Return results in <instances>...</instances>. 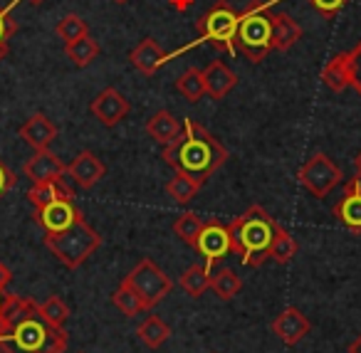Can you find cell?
Wrapping results in <instances>:
<instances>
[{
    "label": "cell",
    "instance_id": "obj_39",
    "mask_svg": "<svg viewBox=\"0 0 361 353\" xmlns=\"http://www.w3.org/2000/svg\"><path fill=\"white\" fill-rule=\"evenodd\" d=\"M344 193H356L361 195V173H356L354 178H349L344 183Z\"/></svg>",
    "mask_w": 361,
    "mask_h": 353
},
{
    "label": "cell",
    "instance_id": "obj_8",
    "mask_svg": "<svg viewBox=\"0 0 361 353\" xmlns=\"http://www.w3.org/2000/svg\"><path fill=\"white\" fill-rule=\"evenodd\" d=\"M300 183L310 190L314 198H326L336 185L341 183V168L326 154H314L300 171H297Z\"/></svg>",
    "mask_w": 361,
    "mask_h": 353
},
{
    "label": "cell",
    "instance_id": "obj_30",
    "mask_svg": "<svg viewBox=\"0 0 361 353\" xmlns=\"http://www.w3.org/2000/svg\"><path fill=\"white\" fill-rule=\"evenodd\" d=\"M203 225H206V220L201 218V215L196 213H183L178 215V218L173 220V235L180 240V242H186V244H196V237L201 235Z\"/></svg>",
    "mask_w": 361,
    "mask_h": 353
},
{
    "label": "cell",
    "instance_id": "obj_33",
    "mask_svg": "<svg viewBox=\"0 0 361 353\" xmlns=\"http://www.w3.org/2000/svg\"><path fill=\"white\" fill-rule=\"evenodd\" d=\"M37 309H40L42 318L57 328H65V321L70 318V306H67V304L62 302V297H57V294H52V297H47L42 304H37Z\"/></svg>",
    "mask_w": 361,
    "mask_h": 353
},
{
    "label": "cell",
    "instance_id": "obj_3",
    "mask_svg": "<svg viewBox=\"0 0 361 353\" xmlns=\"http://www.w3.org/2000/svg\"><path fill=\"white\" fill-rule=\"evenodd\" d=\"M277 220L260 205L247 208L240 218H235L228 230H231V247L233 254L243 257L247 267H260L270 259V244L277 233Z\"/></svg>",
    "mask_w": 361,
    "mask_h": 353
},
{
    "label": "cell",
    "instance_id": "obj_31",
    "mask_svg": "<svg viewBox=\"0 0 361 353\" xmlns=\"http://www.w3.org/2000/svg\"><path fill=\"white\" fill-rule=\"evenodd\" d=\"M111 302H114V306L119 309V311L124 314V316H139L141 311H146V306H144V302H141V297L126 282H121L119 289H116V292L111 294Z\"/></svg>",
    "mask_w": 361,
    "mask_h": 353
},
{
    "label": "cell",
    "instance_id": "obj_20",
    "mask_svg": "<svg viewBox=\"0 0 361 353\" xmlns=\"http://www.w3.org/2000/svg\"><path fill=\"white\" fill-rule=\"evenodd\" d=\"M146 134H149L159 146H169L183 134V124H180L171 111L161 109L146 121Z\"/></svg>",
    "mask_w": 361,
    "mask_h": 353
},
{
    "label": "cell",
    "instance_id": "obj_41",
    "mask_svg": "<svg viewBox=\"0 0 361 353\" xmlns=\"http://www.w3.org/2000/svg\"><path fill=\"white\" fill-rule=\"evenodd\" d=\"M349 353H361V333L349 343Z\"/></svg>",
    "mask_w": 361,
    "mask_h": 353
},
{
    "label": "cell",
    "instance_id": "obj_24",
    "mask_svg": "<svg viewBox=\"0 0 361 353\" xmlns=\"http://www.w3.org/2000/svg\"><path fill=\"white\" fill-rule=\"evenodd\" d=\"M136 336L149 348H161L171 338V326L161 316H146L141 326L136 328Z\"/></svg>",
    "mask_w": 361,
    "mask_h": 353
},
{
    "label": "cell",
    "instance_id": "obj_6",
    "mask_svg": "<svg viewBox=\"0 0 361 353\" xmlns=\"http://www.w3.org/2000/svg\"><path fill=\"white\" fill-rule=\"evenodd\" d=\"M238 23H240V16H238L235 8L228 0H216V6L196 23V30L201 35V40H208L216 50L235 52L233 40H235Z\"/></svg>",
    "mask_w": 361,
    "mask_h": 353
},
{
    "label": "cell",
    "instance_id": "obj_27",
    "mask_svg": "<svg viewBox=\"0 0 361 353\" xmlns=\"http://www.w3.org/2000/svg\"><path fill=\"white\" fill-rule=\"evenodd\" d=\"M198 190H201V183L193 180L191 175H186V173H176L173 178L166 183V193L178 205H188L198 195Z\"/></svg>",
    "mask_w": 361,
    "mask_h": 353
},
{
    "label": "cell",
    "instance_id": "obj_12",
    "mask_svg": "<svg viewBox=\"0 0 361 353\" xmlns=\"http://www.w3.org/2000/svg\"><path fill=\"white\" fill-rule=\"evenodd\" d=\"M67 175H70L72 183L80 185L82 190H90L106 175V166L94 151H82V154H77L75 159L67 163Z\"/></svg>",
    "mask_w": 361,
    "mask_h": 353
},
{
    "label": "cell",
    "instance_id": "obj_11",
    "mask_svg": "<svg viewBox=\"0 0 361 353\" xmlns=\"http://www.w3.org/2000/svg\"><path fill=\"white\" fill-rule=\"evenodd\" d=\"M90 109H92L94 119L99 121L102 126H106V129H114L116 124H121V121L129 116L131 104L119 89H114V87H106V89H102L99 94L92 99Z\"/></svg>",
    "mask_w": 361,
    "mask_h": 353
},
{
    "label": "cell",
    "instance_id": "obj_26",
    "mask_svg": "<svg viewBox=\"0 0 361 353\" xmlns=\"http://www.w3.org/2000/svg\"><path fill=\"white\" fill-rule=\"evenodd\" d=\"M322 82L329 87L331 92H344L349 89V72H346V57L344 52L334 55L322 70Z\"/></svg>",
    "mask_w": 361,
    "mask_h": 353
},
{
    "label": "cell",
    "instance_id": "obj_44",
    "mask_svg": "<svg viewBox=\"0 0 361 353\" xmlns=\"http://www.w3.org/2000/svg\"><path fill=\"white\" fill-rule=\"evenodd\" d=\"M27 3H32V6H40V3H45V0H27Z\"/></svg>",
    "mask_w": 361,
    "mask_h": 353
},
{
    "label": "cell",
    "instance_id": "obj_14",
    "mask_svg": "<svg viewBox=\"0 0 361 353\" xmlns=\"http://www.w3.org/2000/svg\"><path fill=\"white\" fill-rule=\"evenodd\" d=\"M23 173H25V178H30L32 183H45V180H55V178H60V175H65L67 163H62V159H57L50 149L35 151V156L23 166Z\"/></svg>",
    "mask_w": 361,
    "mask_h": 353
},
{
    "label": "cell",
    "instance_id": "obj_19",
    "mask_svg": "<svg viewBox=\"0 0 361 353\" xmlns=\"http://www.w3.org/2000/svg\"><path fill=\"white\" fill-rule=\"evenodd\" d=\"M270 27H272V50L285 52L302 40L300 23L292 20L287 13H270Z\"/></svg>",
    "mask_w": 361,
    "mask_h": 353
},
{
    "label": "cell",
    "instance_id": "obj_13",
    "mask_svg": "<svg viewBox=\"0 0 361 353\" xmlns=\"http://www.w3.org/2000/svg\"><path fill=\"white\" fill-rule=\"evenodd\" d=\"M310 331H312L310 318H307L297 306L282 309V311L275 316V321H272V333H275L285 346H297Z\"/></svg>",
    "mask_w": 361,
    "mask_h": 353
},
{
    "label": "cell",
    "instance_id": "obj_10",
    "mask_svg": "<svg viewBox=\"0 0 361 353\" xmlns=\"http://www.w3.org/2000/svg\"><path fill=\"white\" fill-rule=\"evenodd\" d=\"M32 218H35V223L42 228V233L55 235V233L67 230L70 225H75L80 218H85V213L77 208L75 200H55V203H50V205L35 208Z\"/></svg>",
    "mask_w": 361,
    "mask_h": 353
},
{
    "label": "cell",
    "instance_id": "obj_16",
    "mask_svg": "<svg viewBox=\"0 0 361 353\" xmlns=\"http://www.w3.org/2000/svg\"><path fill=\"white\" fill-rule=\"evenodd\" d=\"M18 134H20V139L25 141L27 146H32L35 151H45V149H50V144L57 139V126L52 124L45 114L37 111V114H32L30 119L18 129Z\"/></svg>",
    "mask_w": 361,
    "mask_h": 353
},
{
    "label": "cell",
    "instance_id": "obj_32",
    "mask_svg": "<svg viewBox=\"0 0 361 353\" xmlns=\"http://www.w3.org/2000/svg\"><path fill=\"white\" fill-rule=\"evenodd\" d=\"M55 32H57V37L65 42V45H70V42H75V40H80V37L90 35V25H87V23L82 20L77 13H70V16H65L60 23H57Z\"/></svg>",
    "mask_w": 361,
    "mask_h": 353
},
{
    "label": "cell",
    "instance_id": "obj_42",
    "mask_svg": "<svg viewBox=\"0 0 361 353\" xmlns=\"http://www.w3.org/2000/svg\"><path fill=\"white\" fill-rule=\"evenodd\" d=\"M11 297H13V294L0 292V311H6V306H8V304H11Z\"/></svg>",
    "mask_w": 361,
    "mask_h": 353
},
{
    "label": "cell",
    "instance_id": "obj_25",
    "mask_svg": "<svg viewBox=\"0 0 361 353\" xmlns=\"http://www.w3.org/2000/svg\"><path fill=\"white\" fill-rule=\"evenodd\" d=\"M211 289L223 302H231V299H235L238 294H240L243 279L235 274V269L223 267V269H218V272H211Z\"/></svg>",
    "mask_w": 361,
    "mask_h": 353
},
{
    "label": "cell",
    "instance_id": "obj_2",
    "mask_svg": "<svg viewBox=\"0 0 361 353\" xmlns=\"http://www.w3.org/2000/svg\"><path fill=\"white\" fill-rule=\"evenodd\" d=\"M161 159L176 173L191 175L193 180L203 185L228 161V149L208 129L186 119L183 121V134L173 144L164 146Z\"/></svg>",
    "mask_w": 361,
    "mask_h": 353
},
{
    "label": "cell",
    "instance_id": "obj_9",
    "mask_svg": "<svg viewBox=\"0 0 361 353\" xmlns=\"http://www.w3.org/2000/svg\"><path fill=\"white\" fill-rule=\"evenodd\" d=\"M193 249H196L201 257H206V267L213 269V264L221 262L226 254L233 252V247H231V230H228V225L218 223V220H206L201 235L196 237V244H193Z\"/></svg>",
    "mask_w": 361,
    "mask_h": 353
},
{
    "label": "cell",
    "instance_id": "obj_45",
    "mask_svg": "<svg viewBox=\"0 0 361 353\" xmlns=\"http://www.w3.org/2000/svg\"><path fill=\"white\" fill-rule=\"evenodd\" d=\"M114 3H119V6H124V3H129V0H114Z\"/></svg>",
    "mask_w": 361,
    "mask_h": 353
},
{
    "label": "cell",
    "instance_id": "obj_23",
    "mask_svg": "<svg viewBox=\"0 0 361 353\" xmlns=\"http://www.w3.org/2000/svg\"><path fill=\"white\" fill-rule=\"evenodd\" d=\"M180 289L191 294L193 299H201L211 289V269L206 264H191L186 272L180 274Z\"/></svg>",
    "mask_w": 361,
    "mask_h": 353
},
{
    "label": "cell",
    "instance_id": "obj_29",
    "mask_svg": "<svg viewBox=\"0 0 361 353\" xmlns=\"http://www.w3.org/2000/svg\"><path fill=\"white\" fill-rule=\"evenodd\" d=\"M65 52H67V57L75 62V67H90L92 62L99 57V45H97V40H92L90 35H85V37H80V40L65 45Z\"/></svg>",
    "mask_w": 361,
    "mask_h": 353
},
{
    "label": "cell",
    "instance_id": "obj_7",
    "mask_svg": "<svg viewBox=\"0 0 361 353\" xmlns=\"http://www.w3.org/2000/svg\"><path fill=\"white\" fill-rule=\"evenodd\" d=\"M124 282L139 294L146 309H154L156 304H161L173 289V282H171L169 274L161 267H156V262L149 257H141L136 262V267L124 277Z\"/></svg>",
    "mask_w": 361,
    "mask_h": 353
},
{
    "label": "cell",
    "instance_id": "obj_38",
    "mask_svg": "<svg viewBox=\"0 0 361 353\" xmlns=\"http://www.w3.org/2000/svg\"><path fill=\"white\" fill-rule=\"evenodd\" d=\"M11 282H13V272H11V267H8V264L0 262V292H6V289L11 287Z\"/></svg>",
    "mask_w": 361,
    "mask_h": 353
},
{
    "label": "cell",
    "instance_id": "obj_46",
    "mask_svg": "<svg viewBox=\"0 0 361 353\" xmlns=\"http://www.w3.org/2000/svg\"><path fill=\"white\" fill-rule=\"evenodd\" d=\"M0 353H6V348H3V346H0Z\"/></svg>",
    "mask_w": 361,
    "mask_h": 353
},
{
    "label": "cell",
    "instance_id": "obj_1",
    "mask_svg": "<svg viewBox=\"0 0 361 353\" xmlns=\"http://www.w3.org/2000/svg\"><path fill=\"white\" fill-rule=\"evenodd\" d=\"M8 316H11V328L0 346L6 353H65L67 351V331L47 323L42 318L37 302L23 297H11L8 304Z\"/></svg>",
    "mask_w": 361,
    "mask_h": 353
},
{
    "label": "cell",
    "instance_id": "obj_22",
    "mask_svg": "<svg viewBox=\"0 0 361 353\" xmlns=\"http://www.w3.org/2000/svg\"><path fill=\"white\" fill-rule=\"evenodd\" d=\"M176 89L188 104H198L206 94V85H203V72L198 67H188L186 72H180V77L176 80Z\"/></svg>",
    "mask_w": 361,
    "mask_h": 353
},
{
    "label": "cell",
    "instance_id": "obj_43",
    "mask_svg": "<svg viewBox=\"0 0 361 353\" xmlns=\"http://www.w3.org/2000/svg\"><path fill=\"white\" fill-rule=\"evenodd\" d=\"M354 168H356V173H361V151H359V156L354 159Z\"/></svg>",
    "mask_w": 361,
    "mask_h": 353
},
{
    "label": "cell",
    "instance_id": "obj_4",
    "mask_svg": "<svg viewBox=\"0 0 361 353\" xmlns=\"http://www.w3.org/2000/svg\"><path fill=\"white\" fill-rule=\"evenodd\" d=\"M45 244L67 269H77L99 249L102 237H99V233L87 223V218H80L75 225H70V228L62 230V233L45 235Z\"/></svg>",
    "mask_w": 361,
    "mask_h": 353
},
{
    "label": "cell",
    "instance_id": "obj_28",
    "mask_svg": "<svg viewBox=\"0 0 361 353\" xmlns=\"http://www.w3.org/2000/svg\"><path fill=\"white\" fill-rule=\"evenodd\" d=\"M297 240L292 237L290 233H287L282 225H277V233L275 237H272V244H270V259L277 264H290L292 259H295L297 254Z\"/></svg>",
    "mask_w": 361,
    "mask_h": 353
},
{
    "label": "cell",
    "instance_id": "obj_35",
    "mask_svg": "<svg viewBox=\"0 0 361 353\" xmlns=\"http://www.w3.org/2000/svg\"><path fill=\"white\" fill-rule=\"evenodd\" d=\"M344 57H346V72H349V87L354 92H359L361 97V40L351 50H346Z\"/></svg>",
    "mask_w": 361,
    "mask_h": 353
},
{
    "label": "cell",
    "instance_id": "obj_21",
    "mask_svg": "<svg viewBox=\"0 0 361 353\" xmlns=\"http://www.w3.org/2000/svg\"><path fill=\"white\" fill-rule=\"evenodd\" d=\"M334 218L351 233H361V195L344 193L331 208Z\"/></svg>",
    "mask_w": 361,
    "mask_h": 353
},
{
    "label": "cell",
    "instance_id": "obj_34",
    "mask_svg": "<svg viewBox=\"0 0 361 353\" xmlns=\"http://www.w3.org/2000/svg\"><path fill=\"white\" fill-rule=\"evenodd\" d=\"M13 6H16V0H13L11 6L0 8V62L6 60L11 47H8V40L18 32V23L13 18Z\"/></svg>",
    "mask_w": 361,
    "mask_h": 353
},
{
    "label": "cell",
    "instance_id": "obj_37",
    "mask_svg": "<svg viewBox=\"0 0 361 353\" xmlns=\"http://www.w3.org/2000/svg\"><path fill=\"white\" fill-rule=\"evenodd\" d=\"M18 183V175L11 171V166L6 163V161L0 159V198L8 193V190H13Z\"/></svg>",
    "mask_w": 361,
    "mask_h": 353
},
{
    "label": "cell",
    "instance_id": "obj_17",
    "mask_svg": "<svg viewBox=\"0 0 361 353\" xmlns=\"http://www.w3.org/2000/svg\"><path fill=\"white\" fill-rule=\"evenodd\" d=\"M129 60H131V65H134V70H139L141 75L151 77L161 70V65L169 60V55H166V50H161L159 42H156L154 37H144V40L131 50Z\"/></svg>",
    "mask_w": 361,
    "mask_h": 353
},
{
    "label": "cell",
    "instance_id": "obj_40",
    "mask_svg": "<svg viewBox=\"0 0 361 353\" xmlns=\"http://www.w3.org/2000/svg\"><path fill=\"white\" fill-rule=\"evenodd\" d=\"M8 309V306H6ZM8 328H11V316H8V311H0V338L6 336Z\"/></svg>",
    "mask_w": 361,
    "mask_h": 353
},
{
    "label": "cell",
    "instance_id": "obj_36",
    "mask_svg": "<svg viewBox=\"0 0 361 353\" xmlns=\"http://www.w3.org/2000/svg\"><path fill=\"white\" fill-rule=\"evenodd\" d=\"M310 3H312V8H314V11L319 13V16L334 18L339 11H344L349 0H310Z\"/></svg>",
    "mask_w": 361,
    "mask_h": 353
},
{
    "label": "cell",
    "instance_id": "obj_18",
    "mask_svg": "<svg viewBox=\"0 0 361 353\" xmlns=\"http://www.w3.org/2000/svg\"><path fill=\"white\" fill-rule=\"evenodd\" d=\"M203 85H206V94H211L213 99H226L231 94V89L238 85V77L226 62L216 60L203 70Z\"/></svg>",
    "mask_w": 361,
    "mask_h": 353
},
{
    "label": "cell",
    "instance_id": "obj_5",
    "mask_svg": "<svg viewBox=\"0 0 361 353\" xmlns=\"http://www.w3.org/2000/svg\"><path fill=\"white\" fill-rule=\"evenodd\" d=\"M235 52L245 55L252 65H260L272 50V27H270V11L267 8H247L240 16L235 32Z\"/></svg>",
    "mask_w": 361,
    "mask_h": 353
},
{
    "label": "cell",
    "instance_id": "obj_15",
    "mask_svg": "<svg viewBox=\"0 0 361 353\" xmlns=\"http://www.w3.org/2000/svg\"><path fill=\"white\" fill-rule=\"evenodd\" d=\"M70 175H60L55 180H45V183H32V188L27 190V200H30L35 208L42 205H50L55 200H75V188L70 183Z\"/></svg>",
    "mask_w": 361,
    "mask_h": 353
}]
</instances>
